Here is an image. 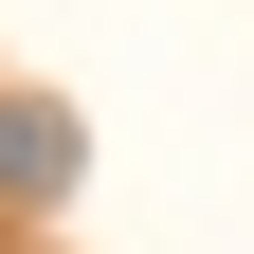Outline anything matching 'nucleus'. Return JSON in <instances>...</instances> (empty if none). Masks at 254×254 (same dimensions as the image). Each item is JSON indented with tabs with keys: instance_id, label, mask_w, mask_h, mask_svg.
<instances>
[{
	"instance_id": "f257e3e1",
	"label": "nucleus",
	"mask_w": 254,
	"mask_h": 254,
	"mask_svg": "<svg viewBox=\"0 0 254 254\" xmlns=\"http://www.w3.org/2000/svg\"><path fill=\"white\" fill-rule=\"evenodd\" d=\"M73 182H91V127L55 91H0V218H55Z\"/></svg>"
}]
</instances>
